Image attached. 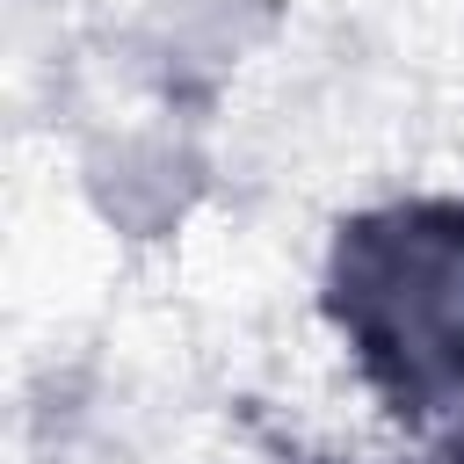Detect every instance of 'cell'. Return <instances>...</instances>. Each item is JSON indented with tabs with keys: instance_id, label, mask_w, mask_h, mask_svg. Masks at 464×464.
Returning <instances> with one entry per match:
<instances>
[{
	"instance_id": "6da1fadb",
	"label": "cell",
	"mask_w": 464,
	"mask_h": 464,
	"mask_svg": "<svg viewBox=\"0 0 464 464\" xmlns=\"http://www.w3.org/2000/svg\"><path fill=\"white\" fill-rule=\"evenodd\" d=\"M319 312L399 428L464 413V196H406L341 218Z\"/></svg>"
},
{
	"instance_id": "7a4b0ae2",
	"label": "cell",
	"mask_w": 464,
	"mask_h": 464,
	"mask_svg": "<svg viewBox=\"0 0 464 464\" xmlns=\"http://www.w3.org/2000/svg\"><path fill=\"white\" fill-rule=\"evenodd\" d=\"M428 464H464V413H457V428L435 442V457H428Z\"/></svg>"
}]
</instances>
